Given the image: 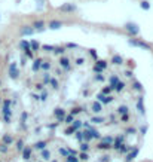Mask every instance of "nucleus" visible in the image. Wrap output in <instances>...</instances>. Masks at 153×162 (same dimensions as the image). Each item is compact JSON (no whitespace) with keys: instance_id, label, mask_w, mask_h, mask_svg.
Segmentation results:
<instances>
[{"instance_id":"1","label":"nucleus","mask_w":153,"mask_h":162,"mask_svg":"<svg viewBox=\"0 0 153 162\" xmlns=\"http://www.w3.org/2000/svg\"><path fill=\"white\" fill-rule=\"evenodd\" d=\"M0 95L24 162H132L146 132L134 66L77 45L24 43ZM10 144V146H12Z\"/></svg>"}]
</instances>
